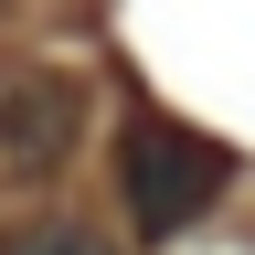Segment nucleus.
Masks as SVG:
<instances>
[{"label":"nucleus","mask_w":255,"mask_h":255,"mask_svg":"<svg viewBox=\"0 0 255 255\" xmlns=\"http://www.w3.org/2000/svg\"><path fill=\"white\" fill-rule=\"evenodd\" d=\"M223 181H234V159H223V138H202V128L181 117H128L117 138V191H128V223H138L149 245H170L181 223H202L223 202Z\"/></svg>","instance_id":"f257e3e1"},{"label":"nucleus","mask_w":255,"mask_h":255,"mask_svg":"<svg viewBox=\"0 0 255 255\" xmlns=\"http://www.w3.org/2000/svg\"><path fill=\"white\" fill-rule=\"evenodd\" d=\"M75 149V85L64 75H0V170L43 181Z\"/></svg>","instance_id":"f03ea898"},{"label":"nucleus","mask_w":255,"mask_h":255,"mask_svg":"<svg viewBox=\"0 0 255 255\" xmlns=\"http://www.w3.org/2000/svg\"><path fill=\"white\" fill-rule=\"evenodd\" d=\"M0 255H107L85 223H32V234H0Z\"/></svg>","instance_id":"7ed1b4c3"}]
</instances>
